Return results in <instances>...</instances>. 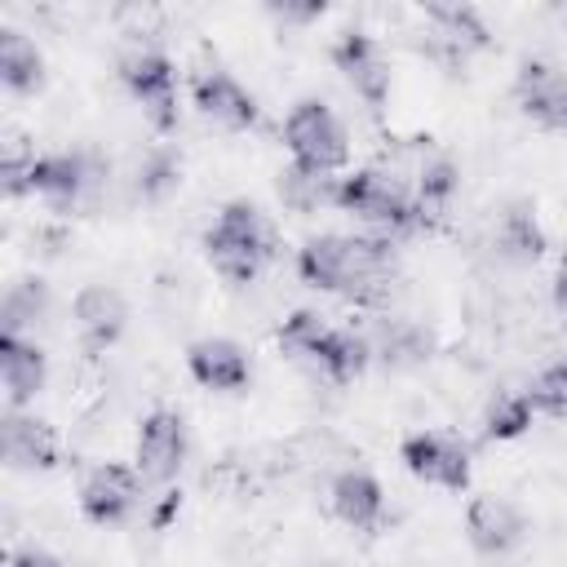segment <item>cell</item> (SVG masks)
Wrapping results in <instances>:
<instances>
[{
    "label": "cell",
    "mask_w": 567,
    "mask_h": 567,
    "mask_svg": "<svg viewBox=\"0 0 567 567\" xmlns=\"http://www.w3.org/2000/svg\"><path fill=\"white\" fill-rule=\"evenodd\" d=\"M297 275L310 288L337 292L359 306H377L390 292L394 252L381 235H315L297 252Z\"/></svg>",
    "instance_id": "cell-1"
},
{
    "label": "cell",
    "mask_w": 567,
    "mask_h": 567,
    "mask_svg": "<svg viewBox=\"0 0 567 567\" xmlns=\"http://www.w3.org/2000/svg\"><path fill=\"white\" fill-rule=\"evenodd\" d=\"M275 248H279V239H275L270 217L248 199L221 204L217 221L204 230V252L226 284H252L261 275V266L275 257Z\"/></svg>",
    "instance_id": "cell-2"
},
{
    "label": "cell",
    "mask_w": 567,
    "mask_h": 567,
    "mask_svg": "<svg viewBox=\"0 0 567 567\" xmlns=\"http://www.w3.org/2000/svg\"><path fill=\"white\" fill-rule=\"evenodd\" d=\"M337 208L359 217L363 226H372L381 239H394V235H408L412 226H421V213H416V199L408 195V186L381 168L346 173L341 190H337Z\"/></svg>",
    "instance_id": "cell-3"
},
{
    "label": "cell",
    "mask_w": 567,
    "mask_h": 567,
    "mask_svg": "<svg viewBox=\"0 0 567 567\" xmlns=\"http://www.w3.org/2000/svg\"><path fill=\"white\" fill-rule=\"evenodd\" d=\"M284 146H288L292 164L315 168V173H341L350 164L346 128L332 115V106L319 102V97H301L288 111V120H284Z\"/></svg>",
    "instance_id": "cell-4"
},
{
    "label": "cell",
    "mask_w": 567,
    "mask_h": 567,
    "mask_svg": "<svg viewBox=\"0 0 567 567\" xmlns=\"http://www.w3.org/2000/svg\"><path fill=\"white\" fill-rule=\"evenodd\" d=\"M120 80L124 89L142 102V111L151 115V124L159 133H168L177 124V71L168 62V53L142 44V49H128L120 58Z\"/></svg>",
    "instance_id": "cell-5"
},
{
    "label": "cell",
    "mask_w": 567,
    "mask_h": 567,
    "mask_svg": "<svg viewBox=\"0 0 567 567\" xmlns=\"http://www.w3.org/2000/svg\"><path fill=\"white\" fill-rule=\"evenodd\" d=\"M399 461L412 478H421L430 487H443V492H465L470 487V447L456 434H443V430L408 434L399 443Z\"/></svg>",
    "instance_id": "cell-6"
},
{
    "label": "cell",
    "mask_w": 567,
    "mask_h": 567,
    "mask_svg": "<svg viewBox=\"0 0 567 567\" xmlns=\"http://www.w3.org/2000/svg\"><path fill=\"white\" fill-rule=\"evenodd\" d=\"M133 465H137L142 483H173L186 465V421L168 408L146 412L137 425Z\"/></svg>",
    "instance_id": "cell-7"
},
{
    "label": "cell",
    "mask_w": 567,
    "mask_h": 567,
    "mask_svg": "<svg viewBox=\"0 0 567 567\" xmlns=\"http://www.w3.org/2000/svg\"><path fill=\"white\" fill-rule=\"evenodd\" d=\"M142 501V474L137 465H120V461H102L89 470V478L80 483V514L97 527H115L124 523Z\"/></svg>",
    "instance_id": "cell-8"
},
{
    "label": "cell",
    "mask_w": 567,
    "mask_h": 567,
    "mask_svg": "<svg viewBox=\"0 0 567 567\" xmlns=\"http://www.w3.org/2000/svg\"><path fill=\"white\" fill-rule=\"evenodd\" d=\"M102 182V168L89 155H71V151H53V155H35L31 177H27V195H40L44 204H53L58 213L84 204V195Z\"/></svg>",
    "instance_id": "cell-9"
},
{
    "label": "cell",
    "mask_w": 567,
    "mask_h": 567,
    "mask_svg": "<svg viewBox=\"0 0 567 567\" xmlns=\"http://www.w3.org/2000/svg\"><path fill=\"white\" fill-rule=\"evenodd\" d=\"M465 536L487 558L514 554L527 540V514L509 496H474L465 509Z\"/></svg>",
    "instance_id": "cell-10"
},
{
    "label": "cell",
    "mask_w": 567,
    "mask_h": 567,
    "mask_svg": "<svg viewBox=\"0 0 567 567\" xmlns=\"http://www.w3.org/2000/svg\"><path fill=\"white\" fill-rule=\"evenodd\" d=\"M332 66L350 80V89L377 111L390 97V62L381 53V44L368 31H341V40L332 44Z\"/></svg>",
    "instance_id": "cell-11"
},
{
    "label": "cell",
    "mask_w": 567,
    "mask_h": 567,
    "mask_svg": "<svg viewBox=\"0 0 567 567\" xmlns=\"http://www.w3.org/2000/svg\"><path fill=\"white\" fill-rule=\"evenodd\" d=\"M190 97H195L199 115L213 120V124L226 128V133H248V128H257V120H261L257 97H252L230 71H204V75H195Z\"/></svg>",
    "instance_id": "cell-12"
},
{
    "label": "cell",
    "mask_w": 567,
    "mask_h": 567,
    "mask_svg": "<svg viewBox=\"0 0 567 567\" xmlns=\"http://www.w3.org/2000/svg\"><path fill=\"white\" fill-rule=\"evenodd\" d=\"M514 97L527 120H536L549 133H567V71L532 58L514 75Z\"/></svg>",
    "instance_id": "cell-13"
},
{
    "label": "cell",
    "mask_w": 567,
    "mask_h": 567,
    "mask_svg": "<svg viewBox=\"0 0 567 567\" xmlns=\"http://www.w3.org/2000/svg\"><path fill=\"white\" fill-rule=\"evenodd\" d=\"M71 315H75V328L84 337L89 350H106L111 341H120L124 323H128V301L120 288L111 284H84L71 301Z\"/></svg>",
    "instance_id": "cell-14"
},
{
    "label": "cell",
    "mask_w": 567,
    "mask_h": 567,
    "mask_svg": "<svg viewBox=\"0 0 567 567\" xmlns=\"http://www.w3.org/2000/svg\"><path fill=\"white\" fill-rule=\"evenodd\" d=\"M186 368L190 377L204 385V390H221V394H235L252 381V363L244 354L239 341L230 337H204L186 350Z\"/></svg>",
    "instance_id": "cell-15"
},
{
    "label": "cell",
    "mask_w": 567,
    "mask_h": 567,
    "mask_svg": "<svg viewBox=\"0 0 567 567\" xmlns=\"http://www.w3.org/2000/svg\"><path fill=\"white\" fill-rule=\"evenodd\" d=\"M0 447H4V461L18 465V470H53L58 465V434H53V425L31 416V412H22V408L4 412Z\"/></svg>",
    "instance_id": "cell-16"
},
{
    "label": "cell",
    "mask_w": 567,
    "mask_h": 567,
    "mask_svg": "<svg viewBox=\"0 0 567 567\" xmlns=\"http://www.w3.org/2000/svg\"><path fill=\"white\" fill-rule=\"evenodd\" d=\"M0 377H4V399H9V408H27V403L44 390V377H49L44 350H40L31 337L0 332Z\"/></svg>",
    "instance_id": "cell-17"
},
{
    "label": "cell",
    "mask_w": 567,
    "mask_h": 567,
    "mask_svg": "<svg viewBox=\"0 0 567 567\" xmlns=\"http://www.w3.org/2000/svg\"><path fill=\"white\" fill-rule=\"evenodd\" d=\"M328 501H332V514L354 532H372L385 514V492L368 470H341L328 487Z\"/></svg>",
    "instance_id": "cell-18"
},
{
    "label": "cell",
    "mask_w": 567,
    "mask_h": 567,
    "mask_svg": "<svg viewBox=\"0 0 567 567\" xmlns=\"http://www.w3.org/2000/svg\"><path fill=\"white\" fill-rule=\"evenodd\" d=\"M372 363V341L354 328H328L323 341H319V354H315V377L332 381V385H350L354 377H363Z\"/></svg>",
    "instance_id": "cell-19"
},
{
    "label": "cell",
    "mask_w": 567,
    "mask_h": 567,
    "mask_svg": "<svg viewBox=\"0 0 567 567\" xmlns=\"http://www.w3.org/2000/svg\"><path fill=\"white\" fill-rule=\"evenodd\" d=\"M492 248L514 261V266H536L545 257V230L536 221V208L532 204H509L501 217H496V235H492Z\"/></svg>",
    "instance_id": "cell-20"
},
{
    "label": "cell",
    "mask_w": 567,
    "mask_h": 567,
    "mask_svg": "<svg viewBox=\"0 0 567 567\" xmlns=\"http://www.w3.org/2000/svg\"><path fill=\"white\" fill-rule=\"evenodd\" d=\"M425 22H430V35H434L447 53H456V58L478 53V49L492 44L483 18H478L470 4H430V9H425Z\"/></svg>",
    "instance_id": "cell-21"
},
{
    "label": "cell",
    "mask_w": 567,
    "mask_h": 567,
    "mask_svg": "<svg viewBox=\"0 0 567 567\" xmlns=\"http://www.w3.org/2000/svg\"><path fill=\"white\" fill-rule=\"evenodd\" d=\"M0 84L9 93H35L44 84V53L13 27L0 31Z\"/></svg>",
    "instance_id": "cell-22"
},
{
    "label": "cell",
    "mask_w": 567,
    "mask_h": 567,
    "mask_svg": "<svg viewBox=\"0 0 567 567\" xmlns=\"http://www.w3.org/2000/svg\"><path fill=\"white\" fill-rule=\"evenodd\" d=\"M337 190H341V177H332V173H315L301 164H288L279 173V199L292 213H319V208L337 204Z\"/></svg>",
    "instance_id": "cell-23"
},
{
    "label": "cell",
    "mask_w": 567,
    "mask_h": 567,
    "mask_svg": "<svg viewBox=\"0 0 567 567\" xmlns=\"http://www.w3.org/2000/svg\"><path fill=\"white\" fill-rule=\"evenodd\" d=\"M536 421V403L527 390H514V394H496L487 403V416H483V439L492 443H509L518 434H527Z\"/></svg>",
    "instance_id": "cell-24"
},
{
    "label": "cell",
    "mask_w": 567,
    "mask_h": 567,
    "mask_svg": "<svg viewBox=\"0 0 567 567\" xmlns=\"http://www.w3.org/2000/svg\"><path fill=\"white\" fill-rule=\"evenodd\" d=\"M4 328L0 332H27V328H35L44 315H49V284L44 279H18V284H9V292H4Z\"/></svg>",
    "instance_id": "cell-25"
},
{
    "label": "cell",
    "mask_w": 567,
    "mask_h": 567,
    "mask_svg": "<svg viewBox=\"0 0 567 567\" xmlns=\"http://www.w3.org/2000/svg\"><path fill=\"white\" fill-rule=\"evenodd\" d=\"M323 332H328V323H323L315 310H297V315L284 319V328H279V346H284V354L297 359L301 368H315V354H319Z\"/></svg>",
    "instance_id": "cell-26"
},
{
    "label": "cell",
    "mask_w": 567,
    "mask_h": 567,
    "mask_svg": "<svg viewBox=\"0 0 567 567\" xmlns=\"http://www.w3.org/2000/svg\"><path fill=\"white\" fill-rule=\"evenodd\" d=\"M372 354H385V363H416V359H425V337H421V328L390 319V323H381V341H372Z\"/></svg>",
    "instance_id": "cell-27"
},
{
    "label": "cell",
    "mask_w": 567,
    "mask_h": 567,
    "mask_svg": "<svg viewBox=\"0 0 567 567\" xmlns=\"http://www.w3.org/2000/svg\"><path fill=\"white\" fill-rule=\"evenodd\" d=\"M532 403L540 416H554V421H567V359L563 363H549L532 385H527Z\"/></svg>",
    "instance_id": "cell-28"
},
{
    "label": "cell",
    "mask_w": 567,
    "mask_h": 567,
    "mask_svg": "<svg viewBox=\"0 0 567 567\" xmlns=\"http://www.w3.org/2000/svg\"><path fill=\"white\" fill-rule=\"evenodd\" d=\"M173 182H177V159H173V155H155V159L142 168L137 190H142V195H159V190H168Z\"/></svg>",
    "instance_id": "cell-29"
},
{
    "label": "cell",
    "mask_w": 567,
    "mask_h": 567,
    "mask_svg": "<svg viewBox=\"0 0 567 567\" xmlns=\"http://www.w3.org/2000/svg\"><path fill=\"white\" fill-rule=\"evenodd\" d=\"M323 0H310V4H270V13L279 18V22H315V18H323Z\"/></svg>",
    "instance_id": "cell-30"
},
{
    "label": "cell",
    "mask_w": 567,
    "mask_h": 567,
    "mask_svg": "<svg viewBox=\"0 0 567 567\" xmlns=\"http://www.w3.org/2000/svg\"><path fill=\"white\" fill-rule=\"evenodd\" d=\"M13 567H66L58 554H49V549H35V545H27V549H18L13 554Z\"/></svg>",
    "instance_id": "cell-31"
},
{
    "label": "cell",
    "mask_w": 567,
    "mask_h": 567,
    "mask_svg": "<svg viewBox=\"0 0 567 567\" xmlns=\"http://www.w3.org/2000/svg\"><path fill=\"white\" fill-rule=\"evenodd\" d=\"M554 310L567 319V252L558 257V270H554Z\"/></svg>",
    "instance_id": "cell-32"
},
{
    "label": "cell",
    "mask_w": 567,
    "mask_h": 567,
    "mask_svg": "<svg viewBox=\"0 0 567 567\" xmlns=\"http://www.w3.org/2000/svg\"><path fill=\"white\" fill-rule=\"evenodd\" d=\"M563 18H567V13H563Z\"/></svg>",
    "instance_id": "cell-33"
}]
</instances>
